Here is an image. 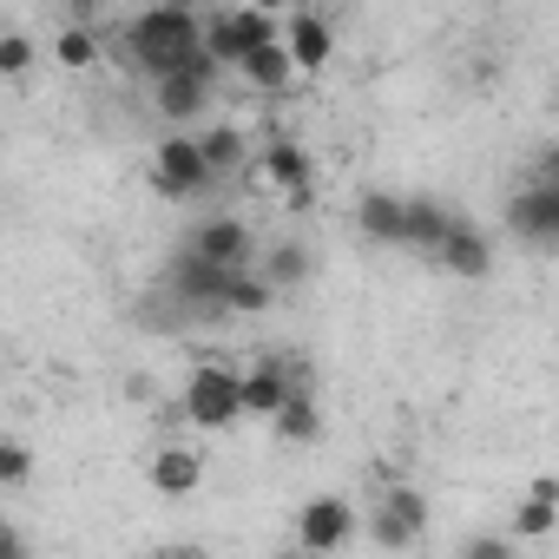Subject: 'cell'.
<instances>
[{
  "mask_svg": "<svg viewBox=\"0 0 559 559\" xmlns=\"http://www.w3.org/2000/svg\"><path fill=\"white\" fill-rule=\"evenodd\" d=\"M119 53H126V67H132L139 80L158 86V80L185 73V67L204 53V14H191V8H145V14L126 21Z\"/></svg>",
  "mask_w": 559,
  "mask_h": 559,
  "instance_id": "obj_1",
  "label": "cell"
},
{
  "mask_svg": "<svg viewBox=\"0 0 559 559\" xmlns=\"http://www.w3.org/2000/svg\"><path fill=\"white\" fill-rule=\"evenodd\" d=\"M270 40H284V27H276L263 8H217V14H204V53L224 67V73H237L250 53H263Z\"/></svg>",
  "mask_w": 559,
  "mask_h": 559,
  "instance_id": "obj_2",
  "label": "cell"
},
{
  "mask_svg": "<svg viewBox=\"0 0 559 559\" xmlns=\"http://www.w3.org/2000/svg\"><path fill=\"white\" fill-rule=\"evenodd\" d=\"M178 408H185L191 428H237L243 421V376L217 369V362H198L185 395H178Z\"/></svg>",
  "mask_w": 559,
  "mask_h": 559,
  "instance_id": "obj_3",
  "label": "cell"
},
{
  "mask_svg": "<svg viewBox=\"0 0 559 559\" xmlns=\"http://www.w3.org/2000/svg\"><path fill=\"white\" fill-rule=\"evenodd\" d=\"M217 80H224V67H217L211 53H198L185 73H171V80L152 86L158 119H165V126H198V119H211V106H217Z\"/></svg>",
  "mask_w": 559,
  "mask_h": 559,
  "instance_id": "obj_4",
  "label": "cell"
},
{
  "mask_svg": "<svg viewBox=\"0 0 559 559\" xmlns=\"http://www.w3.org/2000/svg\"><path fill=\"white\" fill-rule=\"evenodd\" d=\"M145 178H152V191L171 198V204H191V198H204V191L217 185L211 165H204V152H198V132H171V139H158Z\"/></svg>",
  "mask_w": 559,
  "mask_h": 559,
  "instance_id": "obj_5",
  "label": "cell"
},
{
  "mask_svg": "<svg viewBox=\"0 0 559 559\" xmlns=\"http://www.w3.org/2000/svg\"><path fill=\"white\" fill-rule=\"evenodd\" d=\"M237 276H243V270H224V263H211V257H198V250H178V257L165 263V290H171L185 310H198V317H224V297H230Z\"/></svg>",
  "mask_w": 559,
  "mask_h": 559,
  "instance_id": "obj_6",
  "label": "cell"
},
{
  "mask_svg": "<svg viewBox=\"0 0 559 559\" xmlns=\"http://www.w3.org/2000/svg\"><path fill=\"white\" fill-rule=\"evenodd\" d=\"M297 389H310V369L297 356H257L243 369V421H276Z\"/></svg>",
  "mask_w": 559,
  "mask_h": 559,
  "instance_id": "obj_7",
  "label": "cell"
},
{
  "mask_svg": "<svg viewBox=\"0 0 559 559\" xmlns=\"http://www.w3.org/2000/svg\"><path fill=\"white\" fill-rule=\"evenodd\" d=\"M257 178H263L270 191H284L290 211H310V198H317V158H310L297 139H284V132L257 145Z\"/></svg>",
  "mask_w": 559,
  "mask_h": 559,
  "instance_id": "obj_8",
  "label": "cell"
},
{
  "mask_svg": "<svg viewBox=\"0 0 559 559\" xmlns=\"http://www.w3.org/2000/svg\"><path fill=\"white\" fill-rule=\"evenodd\" d=\"M356 526H362V520H356V507H349L343 493H317V500L297 507V546H304L310 559H330L336 546H349Z\"/></svg>",
  "mask_w": 559,
  "mask_h": 559,
  "instance_id": "obj_9",
  "label": "cell"
},
{
  "mask_svg": "<svg viewBox=\"0 0 559 559\" xmlns=\"http://www.w3.org/2000/svg\"><path fill=\"white\" fill-rule=\"evenodd\" d=\"M185 250H198V257H211L224 270H257V230L243 217H224V211L198 217L191 237H185Z\"/></svg>",
  "mask_w": 559,
  "mask_h": 559,
  "instance_id": "obj_10",
  "label": "cell"
},
{
  "mask_svg": "<svg viewBox=\"0 0 559 559\" xmlns=\"http://www.w3.org/2000/svg\"><path fill=\"white\" fill-rule=\"evenodd\" d=\"M507 230H513L526 250H559V191L526 178V185L507 198Z\"/></svg>",
  "mask_w": 559,
  "mask_h": 559,
  "instance_id": "obj_11",
  "label": "cell"
},
{
  "mask_svg": "<svg viewBox=\"0 0 559 559\" xmlns=\"http://www.w3.org/2000/svg\"><path fill=\"white\" fill-rule=\"evenodd\" d=\"M435 263H441L448 276H461V284H480V276H493V237H487L474 217H454Z\"/></svg>",
  "mask_w": 559,
  "mask_h": 559,
  "instance_id": "obj_12",
  "label": "cell"
},
{
  "mask_svg": "<svg viewBox=\"0 0 559 559\" xmlns=\"http://www.w3.org/2000/svg\"><path fill=\"white\" fill-rule=\"evenodd\" d=\"M284 47H290L297 73H323V67L336 60V27H330L323 14H290V21H284Z\"/></svg>",
  "mask_w": 559,
  "mask_h": 559,
  "instance_id": "obj_13",
  "label": "cell"
},
{
  "mask_svg": "<svg viewBox=\"0 0 559 559\" xmlns=\"http://www.w3.org/2000/svg\"><path fill=\"white\" fill-rule=\"evenodd\" d=\"M198 152H204L211 178H230V171L257 165V152H250V139H243V126H230V119H211V126H198Z\"/></svg>",
  "mask_w": 559,
  "mask_h": 559,
  "instance_id": "obj_14",
  "label": "cell"
},
{
  "mask_svg": "<svg viewBox=\"0 0 559 559\" xmlns=\"http://www.w3.org/2000/svg\"><path fill=\"white\" fill-rule=\"evenodd\" d=\"M356 230H362L369 243L402 250V237H408V198H395V191H369V198L356 204Z\"/></svg>",
  "mask_w": 559,
  "mask_h": 559,
  "instance_id": "obj_15",
  "label": "cell"
},
{
  "mask_svg": "<svg viewBox=\"0 0 559 559\" xmlns=\"http://www.w3.org/2000/svg\"><path fill=\"white\" fill-rule=\"evenodd\" d=\"M145 480H152V493L185 500V493H198L204 461H198V448H158V454H152V467H145Z\"/></svg>",
  "mask_w": 559,
  "mask_h": 559,
  "instance_id": "obj_16",
  "label": "cell"
},
{
  "mask_svg": "<svg viewBox=\"0 0 559 559\" xmlns=\"http://www.w3.org/2000/svg\"><path fill=\"white\" fill-rule=\"evenodd\" d=\"M263 276H270V290L284 297V290H304L310 276H317V250L310 243H297V237H284V243H270L263 250V263H257Z\"/></svg>",
  "mask_w": 559,
  "mask_h": 559,
  "instance_id": "obj_17",
  "label": "cell"
},
{
  "mask_svg": "<svg viewBox=\"0 0 559 559\" xmlns=\"http://www.w3.org/2000/svg\"><path fill=\"white\" fill-rule=\"evenodd\" d=\"M448 224H454V211H448L441 198H408V237H402V250L441 257V243H448Z\"/></svg>",
  "mask_w": 559,
  "mask_h": 559,
  "instance_id": "obj_18",
  "label": "cell"
},
{
  "mask_svg": "<svg viewBox=\"0 0 559 559\" xmlns=\"http://www.w3.org/2000/svg\"><path fill=\"white\" fill-rule=\"evenodd\" d=\"M270 428L284 435L290 448H317V441H323V408H317V389H297V395L284 402V415H276Z\"/></svg>",
  "mask_w": 559,
  "mask_h": 559,
  "instance_id": "obj_19",
  "label": "cell"
},
{
  "mask_svg": "<svg viewBox=\"0 0 559 559\" xmlns=\"http://www.w3.org/2000/svg\"><path fill=\"white\" fill-rule=\"evenodd\" d=\"M237 73H243V86H250V93H284V86L297 80V60H290V47H284V40H270V47H263V53H250Z\"/></svg>",
  "mask_w": 559,
  "mask_h": 559,
  "instance_id": "obj_20",
  "label": "cell"
},
{
  "mask_svg": "<svg viewBox=\"0 0 559 559\" xmlns=\"http://www.w3.org/2000/svg\"><path fill=\"white\" fill-rule=\"evenodd\" d=\"M376 507H382V513H395L415 539H421V533H428V520H435V507H428V493H421L415 480H382V500H376Z\"/></svg>",
  "mask_w": 559,
  "mask_h": 559,
  "instance_id": "obj_21",
  "label": "cell"
},
{
  "mask_svg": "<svg viewBox=\"0 0 559 559\" xmlns=\"http://www.w3.org/2000/svg\"><path fill=\"white\" fill-rule=\"evenodd\" d=\"M99 53H106V40H99L86 21H73V27H60V34H53V60H60L67 73H86Z\"/></svg>",
  "mask_w": 559,
  "mask_h": 559,
  "instance_id": "obj_22",
  "label": "cell"
},
{
  "mask_svg": "<svg viewBox=\"0 0 559 559\" xmlns=\"http://www.w3.org/2000/svg\"><path fill=\"white\" fill-rule=\"evenodd\" d=\"M270 304H276L270 276H263V270H243L237 284H230V297H224V317H263Z\"/></svg>",
  "mask_w": 559,
  "mask_h": 559,
  "instance_id": "obj_23",
  "label": "cell"
},
{
  "mask_svg": "<svg viewBox=\"0 0 559 559\" xmlns=\"http://www.w3.org/2000/svg\"><path fill=\"white\" fill-rule=\"evenodd\" d=\"M507 526H513V539H546V533H559V507H552V500H533V493H520Z\"/></svg>",
  "mask_w": 559,
  "mask_h": 559,
  "instance_id": "obj_24",
  "label": "cell"
},
{
  "mask_svg": "<svg viewBox=\"0 0 559 559\" xmlns=\"http://www.w3.org/2000/svg\"><path fill=\"white\" fill-rule=\"evenodd\" d=\"M0 480H8V487H27V480H34V448H27L21 435L0 441Z\"/></svg>",
  "mask_w": 559,
  "mask_h": 559,
  "instance_id": "obj_25",
  "label": "cell"
},
{
  "mask_svg": "<svg viewBox=\"0 0 559 559\" xmlns=\"http://www.w3.org/2000/svg\"><path fill=\"white\" fill-rule=\"evenodd\" d=\"M27 67H34V40L21 27H8V34H0V80H21Z\"/></svg>",
  "mask_w": 559,
  "mask_h": 559,
  "instance_id": "obj_26",
  "label": "cell"
},
{
  "mask_svg": "<svg viewBox=\"0 0 559 559\" xmlns=\"http://www.w3.org/2000/svg\"><path fill=\"white\" fill-rule=\"evenodd\" d=\"M454 559H520V552H513V533H467Z\"/></svg>",
  "mask_w": 559,
  "mask_h": 559,
  "instance_id": "obj_27",
  "label": "cell"
},
{
  "mask_svg": "<svg viewBox=\"0 0 559 559\" xmlns=\"http://www.w3.org/2000/svg\"><path fill=\"white\" fill-rule=\"evenodd\" d=\"M369 539H376L382 552H408V546H415V533H408V526H402L395 513H382V507L369 513Z\"/></svg>",
  "mask_w": 559,
  "mask_h": 559,
  "instance_id": "obj_28",
  "label": "cell"
},
{
  "mask_svg": "<svg viewBox=\"0 0 559 559\" xmlns=\"http://www.w3.org/2000/svg\"><path fill=\"white\" fill-rule=\"evenodd\" d=\"M533 185H552V191H559V145H546V152H539V165H533Z\"/></svg>",
  "mask_w": 559,
  "mask_h": 559,
  "instance_id": "obj_29",
  "label": "cell"
},
{
  "mask_svg": "<svg viewBox=\"0 0 559 559\" xmlns=\"http://www.w3.org/2000/svg\"><path fill=\"white\" fill-rule=\"evenodd\" d=\"M526 493H533V500H552V507H559V474H533V480H526Z\"/></svg>",
  "mask_w": 559,
  "mask_h": 559,
  "instance_id": "obj_30",
  "label": "cell"
},
{
  "mask_svg": "<svg viewBox=\"0 0 559 559\" xmlns=\"http://www.w3.org/2000/svg\"><path fill=\"white\" fill-rule=\"evenodd\" d=\"M0 559H27V539H21V526H8V533H0Z\"/></svg>",
  "mask_w": 559,
  "mask_h": 559,
  "instance_id": "obj_31",
  "label": "cell"
},
{
  "mask_svg": "<svg viewBox=\"0 0 559 559\" xmlns=\"http://www.w3.org/2000/svg\"><path fill=\"white\" fill-rule=\"evenodd\" d=\"M270 559H310V552L304 546H284V552H270Z\"/></svg>",
  "mask_w": 559,
  "mask_h": 559,
  "instance_id": "obj_32",
  "label": "cell"
}]
</instances>
